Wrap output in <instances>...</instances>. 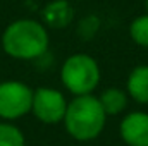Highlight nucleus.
Returning a JSON list of instances; mask_svg holds the SVG:
<instances>
[{
    "label": "nucleus",
    "mask_w": 148,
    "mask_h": 146,
    "mask_svg": "<svg viewBox=\"0 0 148 146\" xmlns=\"http://www.w3.org/2000/svg\"><path fill=\"white\" fill-rule=\"evenodd\" d=\"M33 89L23 81H2L0 83V117L5 120H16L31 112Z\"/></svg>",
    "instance_id": "obj_4"
},
{
    "label": "nucleus",
    "mask_w": 148,
    "mask_h": 146,
    "mask_svg": "<svg viewBox=\"0 0 148 146\" xmlns=\"http://www.w3.org/2000/svg\"><path fill=\"white\" fill-rule=\"evenodd\" d=\"M100 105L103 112L107 113V117H114L122 113L127 107V93L122 91L121 88H107L102 91V95L98 96Z\"/></svg>",
    "instance_id": "obj_9"
},
{
    "label": "nucleus",
    "mask_w": 148,
    "mask_h": 146,
    "mask_svg": "<svg viewBox=\"0 0 148 146\" xmlns=\"http://www.w3.org/2000/svg\"><path fill=\"white\" fill-rule=\"evenodd\" d=\"M74 19V9L67 0H52L41 10V23L48 29H62Z\"/></svg>",
    "instance_id": "obj_7"
},
{
    "label": "nucleus",
    "mask_w": 148,
    "mask_h": 146,
    "mask_svg": "<svg viewBox=\"0 0 148 146\" xmlns=\"http://www.w3.org/2000/svg\"><path fill=\"white\" fill-rule=\"evenodd\" d=\"M121 139L127 146H148V113L129 112L119 126Z\"/></svg>",
    "instance_id": "obj_6"
},
{
    "label": "nucleus",
    "mask_w": 148,
    "mask_h": 146,
    "mask_svg": "<svg viewBox=\"0 0 148 146\" xmlns=\"http://www.w3.org/2000/svg\"><path fill=\"white\" fill-rule=\"evenodd\" d=\"M129 36L138 46L148 48V14L138 16L136 19L131 21V24H129Z\"/></svg>",
    "instance_id": "obj_11"
},
{
    "label": "nucleus",
    "mask_w": 148,
    "mask_h": 146,
    "mask_svg": "<svg viewBox=\"0 0 148 146\" xmlns=\"http://www.w3.org/2000/svg\"><path fill=\"white\" fill-rule=\"evenodd\" d=\"M64 127L67 134L81 143L97 139L105 129L107 113L103 112L98 96L81 95L74 96L67 103V110L64 115Z\"/></svg>",
    "instance_id": "obj_2"
},
{
    "label": "nucleus",
    "mask_w": 148,
    "mask_h": 146,
    "mask_svg": "<svg viewBox=\"0 0 148 146\" xmlns=\"http://www.w3.org/2000/svg\"><path fill=\"white\" fill-rule=\"evenodd\" d=\"M100 29V19L97 16H86L79 21L77 24V35L83 40H90L93 38Z\"/></svg>",
    "instance_id": "obj_12"
},
{
    "label": "nucleus",
    "mask_w": 148,
    "mask_h": 146,
    "mask_svg": "<svg viewBox=\"0 0 148 146\" xmlns=\"http://www.w3.org/2000/svg\"><path fill=\"white\" fill-rule=\"evenodd\" d=\"M0 146H26L23 131L10 122H0Z\"/></svg>",
    "instance_id": "obj_10"
},
{
    "label": "nucleus",
    "mask_w": 148,
    "mask_h": 146,
    "mask_svg": "<svg viewBox=\"0 0 148 146\" xmlns=\"http://www.w3.org/2000/svg\"><path fill=\"white\" fill-rule=\"evenodd\" d=\"M102 71L98 62L83 52L69 55L60 67L62 86L74 96L91 95L100 84Z\"/></svg>",
    "instance_id": "obj_3"
},
{
    "label": "nucleus",
    "mask_w": 148,
    "mask_h": 146,
    "mask_svg": "<svg viewBox=\"0 0 148 146\" xmlns=\"http://www.w3.org/2000/svg\"><path fill=\"white\" fill-rule=\"evenodd\" d=\"M67 103L62 91L55 88H38L33 91L31 113L43 124H59L64 120Z\"/></svg>",
    "instance_id": "obj_5"
},
{
    "label": "nucleus",
    "mask_w": 148,
    "mask_h": 146,
    "mask_svg": "<svg viewBox=\"0 0 148 146\" xmlns=\"http://www.w3.org/2000/svg\"><path fill=\"white\" fill-rule=\"evenodd\" d=\"M48 29L35 19H17L2 33L3 52L17 60H38L48 52Z\"/></svg>",
    "instance_id": "obj_1"
},
{
    "label": "nucleus",
    "mask_w": 148,
    "mask_h": 146,
    "mask_svg": "<svg viewBox=\"0 0 148 146\" xmlns=\"http://www.w3.org/2000/svg\"><path fill=\"white\" fill-rule=\"evenodd\" d=\"M145 9H147V14H148V0H145Z\"/></svg>",
    "instance_id": "obj_13"
},
{
    "label": "nucleus",
    "mask_w": 148,
    "mask_h": 146,
    "mask_svg": "<svg viewBox=\"0 0 148 146\" xmlns=\"http://www.w3.org/2000/svg\"><path fill=\"white\" fill-rule=\"evenodd\" d=\"M126 93L136 103L148 105V65L141 64L131 69L126 81Z\"/></svg>",
    "instance_id": "obj_8"
}]
</instances>
